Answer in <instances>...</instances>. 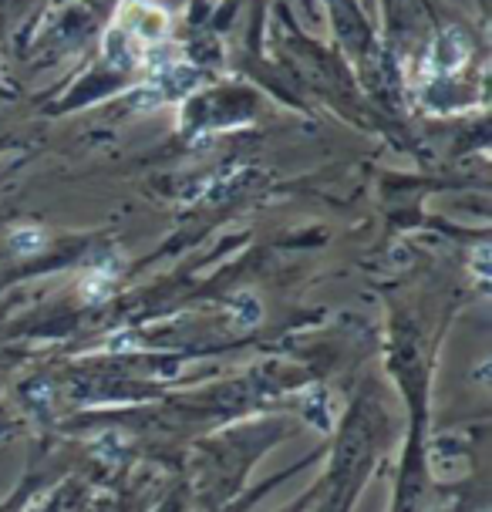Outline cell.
<instances>
[{"instance_id":"cell-3","label":"cell","mask_w":492,"mask_h":512,"mask_svg":"<svg viewBox=\"0 0 492 512\" xmlns=\"http://www.w3.org/2000/svg\"><path fill=\"white\" fill-rule=\"evenodd\" d=\"M118 27H125L129 34L142 41H159L169 27V17L152 4H142V0H129L118 14Z\"/></svg>"},{"instance_id":"cell-5","label":"cell","mask_w":492,"mask_h":512,"mask_svg":"<svg viewBox=\"0 0 492 512\" xmlns=\"http://www.w3.org/2000/svg\"><path fill=\"white\" fill-rule=\"evenodd\" d=\"M11 243H14L17 253H31V250H38V246H41V233L38 230H17L11 236Z\"/></svg>"},{"instance_id":"cell-4","label":"cell","mask_w":492,"mask_h":512,"mask_svg":"<svg viewBox=\"0 0 492 512\" xmlns=\"http://www.w3.org/2000/svg\"><path fill=\"white\" fill-rule=\"evenodd\" d=\"M108 283H112V270H98L91 273V280H85V294L91 300H105L108 294Z\"/></svg>"},{"instance_id":"cell-2","label":"cell","mask_w":492,"mask_h":512,"mask_svg":"<svg viewBox=\"0 0 492 512\" xmlns=\"http://www.w3.org/2000/svg\"><path fill=\"white\" fill-rule=\"evenodd\" d=\"M466 61H469V38L462 31H455V27H449V31H442L435 38L432 51H428L425 71L428 75H452Z\"/></svg>"},{"instance_id":"cell-1","label":"cell","mask_w":492,"mask_h":512,"mask_svg":"<svg viewBox=\"0 0 492 512\" xmlns=\"http://www.w3.org/2000/svg\"><path fill=\"white\" fill-rule=\"evenodd\" d=\"M196 78H199V75H196V68L172 61V64H166V68H159L156 75H152L149 91H145V95H139V105H142V108H152V105L166 102V98L186 95V91H193V88H196Z\"/></svg>"}]
</instances>
